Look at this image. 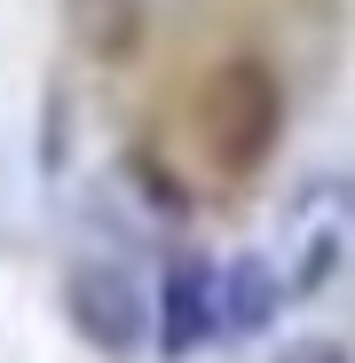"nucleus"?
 I'll return each instance as SVG.
<instances>
[{
    "label": "nucleus",
    "mask_w": 355,
    "mask_h": 363,
    "mask_svg": "<svg viewBox=\"0 0 355 363\" xmlns=\"http://www.w3.org/2000/svg\"><path fill=\"white\" fill-rule=\"evenodd\" d=\"M276 300H284V284L269 277V261H261V253H237V261L213 277V340H253V332H269Z\"/></svg>",
    "instance_id": "nucleus-4"
},
{
    "label": "nucleus",
    "mask_w": 355,
    "mask_h": 363,
    "mask_svg": "<svg viewBox=\"0 0 355 363\" xmlns=\"http://www.w3.org/2000/svg\"><path fill=\"white\" fill-rule=\"evenodd\" d=\"M118 174H127V182H142V190H135L142 206H158L166 221H182V190H174V174H166V166H150V158L135 150V158H127V166H118Z\"/></svg>",
    "instance_id": "nucleus-6"
},
{
    "label": "nucleus",
    "mask_w": 355,
    "mask_h": 363,
    "mask_svg": "<svg viewBox=\"0 0 355 363\" xmlns=\"http://www.w3.org/2000/svg\"><path fill=\"white\" fill-rule=\"evenodd\" d=\"M276 363H355L339 340H324V332H308V340H284V355Z\"/></svg>",
    "instance_id": "nucleus-7"
},
{
    "label": "nucleus",
    "mask_w": 355,
    "mask_h": 363,
    "mask_svg": "<svg viewBox=\"0 0 355 363\" xmlns=\"http://www.w3.org/2000/svg\"><path fill=\"white\" fill-rule=\"evenodd\" d=\"M64 316L95 355H135L150 340V292L118 261H79L64 277Z\"/></svg>",
    "instance_id": "nucleus-2"
},
{
    "label": "nucleus",
    "mask_w": 355,
    "mask_h": 363,
    "mask_svg": "<svg viewBox=\"0 0 355 363\" xmlns=\"http://www.w3.org/2000/svg\"><path fill=\"white\" fill-rule=\"evenodd\" d=\"M213 261L205 253H174L166 261V284H158V308H150V324H158V355H198L205 340H213Z\"/></svg>",
    "instance_id": "nucleus-3"
},
{
    "label": "nucleus",
    "mask_w": 355,
    "mask_h": 363,
    "mask_svg": "<svg viewBox=\"0 0 355 363\" xmlns=\"http://www.w3.org/2000/svg\"><path fill=\"white\" fill-rule=\"evenodd\" d=\"M198 127H205V150H213L221 174H253L276 150V135H284L276 72L261 64V55H229V64L205 79V95H198Z\"/></svg>",
    "instance_id": "nucleus-1"
},
{
    "label": "nucleus",
    "mask_w": 355,
    "mask_h": 363,
    "mask_svg": "<svg viewBox=\"0 0 355 363\" xmlns=\"http://www.w3.org/2000/svg\"><path fill=\"white\" fill-rule=\"evenodd\" d=\"M142 24H150V0H72V32L95 64H127L142 48Z\"/></svg>",
    "instance_id": "nucleus-5"
}]
</instances>
